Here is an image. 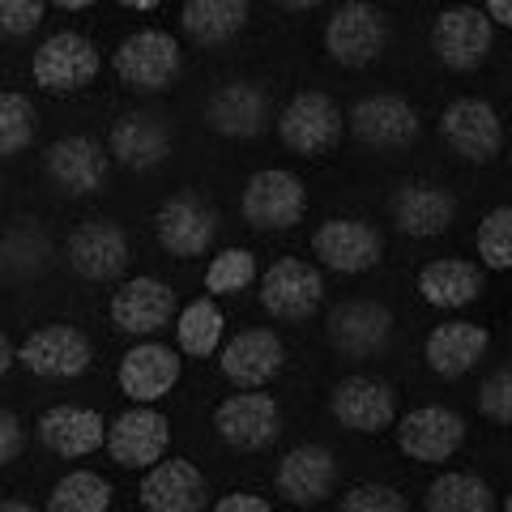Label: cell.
I'll use <instances>...</instances> for the list:
<instances>
[{
    "instance_id": "6da1fadb",
    "label": "cell",
    "mask_w": 512,
    "mask_h": 512,
    "mask_svg": "<svg viewBox=\"0 0 512 512\" xmlns=\"http://www.w3.org/2000/svg\"><path fill=\"white\" fill-rule=\"evenodd\" d=\"M111 69L128 90L167 94L184 73V43L163 26H141L120 39V47L111 52Z\"/></svg>"
},
{
    "instance_id": "7a4b0ae2",
    "label": "cell",
    "mask_w": 512,
    "mask_h": 512,
    "mask_svg": "<svg viewBox=\"0 0 512 512\" xmlns=\"http://www.w3.org/2000/svg\"><path fill=\"white\" fill-rule=\"evenodd\" d=\"M393 43L389 13L372 0H342L325 18V56L342 69H367Z\"/></svg>"
},
{
    "instance_id": "3957f363",
    "label": "cell",
    "mask_w": 512,
    "mask_h": 512,
    "mask_svg": "<svg viewBox=\"0 0 512 512\" xmlns=\"http://www.w3.org/2000/svg\"><path fill=\"white\" fill-rule=\"evenodd\" d=\"M278 141L299 158H320L338 150L346 133V111L329 90H295L282 111H274Z\"/></svg>"
},
{
    "instance_id": "277c9868",
    "label": "cell",
    "mask_w": 512,
    "mask_h": 512,
    "mask_svg": "<svg viewBox=\"0 0 512 512\" xmlns=\"http://www.w3.org/2000/svg\"><path fill=\"white\" fill-rule=\"evenodd\" d=\"M239 218L252 231H265V235L295 231L308 218V184L286 167L252 171L244 180V192H239Z\"/></svg>"
},
{
    "instance_id": "5b68a950",
    "label": "cell",
    "mask_w": 512,
    "mask_h": 512,
    "mask_svg": "<svg viewBox=\"0 0 512 512\" xmlns=\"http://www.w3.org/2000/svg\"><path fill=\"white\" fill-rule=\"evenodd\" d=\"M99 73H103V52L82 30H56L30 52V77H35L39 90L56 94V99L82 94L86 86H94Z\"/></svg>"
},
{
    "instance_id": "8992f818",
    "label": "cell",
    "mask_w": 512,
    "mask_h": 512,
    "mask_svg": "<svg viewBox=\"0 0 512 512\" xmlns=\"http://www.w3.org/2000/svg\"><path fill=\"white\" fill-rule=\"evenodd\" d=\"M440 141L448 154H457L470 167H487L504 154V116L495 111V103L478 99V94H457L440 111Z\"/></svg>"
},
{
    "instance_id": "52a82bcc",
    "label": "cell",
    "mask_w": 512,
    "mask_h": 512,
    "mask_svg": "<svg viewBox=\"0 0 512 512\" xmlns=\"http://www.w3.org/2000/svg\"><path fill=\"white\" fill-rule=\"evenodd\" d=\"M256 299H261L265 316L282 320V325H303L325 308V269L303 256H282L256 278Z\"/></svg>"
},
{
    "instance_id": "ba28073f",
    "label": "cell",
    "mask_w": 512,
    "mask_h": 512,
    "mask_svg": "<svg viewBox=\"0 0 512 512\" xmlns=\"http://www.w3.org/2000/svg\"><path fill=\"white\" fill-rule=\"evenodd\" d=\"M402 406V393H397L393 380L372 376V372H350L329 389V414L342 431H355V436H384L397 423V410Z\"/></svg>"
},
{
    "instance_id": "9c48e42d",
    "label": "cell",
    "mask_w": 512,
    "mask_h": 512,
    "mask_svg": "<svg viewBox=\"0 0 512 512\" xmlns=\"http://www.w3.org/2000/svg\"><path fill=\"white\" fill-rule=\"evenodd\" d=\"M346 128L359 146L393 154V150H410L414 141L423 137V111L414 107L406 94L376 90V94H363V99L346 111Z\"/></svg>"
},
{
    "instance_id": "30bf717a",
    "label": "cell",
    "mask_w": 512,
    "mask_h": 512,
    "mask_svg": "<svg viewBox=\"0 0 512 512\" xmlns=\"http://www.w3.org/2000/svg\"><path fill=\"white\" fill-rule=\"evenodd\" d=\"M205 128L227 141H256L274 128V99L269 86L256 77H231L205 94Z\"/></svg>"
},
{
    "instance_id": "8fae6325",
    "label": "cell",
    "mask_w": 512,
    "mask_h": 512,
    "mask_svg": "<svg viewBox=\"0 0 512 512\" xmlns=\"http://www.w3.org/2000/svg\"><path fill=\"white\" fill-rule=\"evenodd\" d=\"M218 210L201 197L197 188H180L154 210V239L158 248L175 261H192V256H210L218 244Z\"/></svg>"
},
{
    "instance_id": "7c38bea8",
    "label": "cell",
    "mask_w": 512,
    "mask_h": 512,
    "mask_svg": "<svg viewBox=\"0 0 512 512\" xmlns=\"http://www.w3.org/2000/svg\"><path fill=\"white\" fill-rule=\"evenodd\" d=\"M282 427H286V414H282L274 393L239 389L214 406L218 440L227 448H235V453H261V448H269L282 436Z\"/></svg>"
},
{
    "instance_id": "4fadbf2b",
    "label": "cell",
    "mask_w": 512,
    "mask_h": 512,
    "mask_svg": "<svg viewBox=\"0 0 512 512\" xmlns=\"http://www.w3.org/2000/svg\"><path fill=\"white\" fill-rule=\"evenodd\" d=\"M18 363L39 380H77L94 367V342L86 338V329L47 320L22 338Z\"/></svg>"
},
{
    "instance_id": "5bb4252c",
    "label": "cell",
    "mask_w": 512,
    "mask_h": 512,
    "mask_svg": "<svg viewBox=\"0 0 512 512\" xmlns=\"http://www.w3.org/2000/svg\"><path fill=\"white\" fill-rule=\"evenodd\" d=\"M397 448H402L406 461H419V466H444L461 453L466 444V419L453 410V406H440V402H427V406H414L406 414H397Z\"/></svg>"
},
{
    "instance_id": "9a60e30c",
    "label": "cell",
    "mask_w": 512,
    "mask_h": 512,
    "mask_svg": "<svg viewBox=\"0 0 512 512\" xmlns=\"http://www.w3.org/2000/svg\"><path fill=\"white\" fill-rule=\"evenodd\" d=\"M495 26L478 5H448L431 22V52L448 73H478L491 60Z\"/></svg>"
},
{
    "instance_id": "2e32d148",
    "label": "cell",
    "mask_w": 512,
    "mask_h": 512,
    "mask_svg": "<svg viewBox=\"0 0 512 512\" xmlns=\"http://www.w3.org/2000/svg\"><path fill=\"white\" fill-rule=\"evenodd\" d=\"M312 256L320 269L329 274H342V278H355V274H372V269L384 261V235L363 218H325L320 227L312 231Z\"/></svg>"
},
{
    "instance_id": "e0dca14e",
    "label": "cell",
    "mask_w": 512,
    "mask_h": 512,
    "mask_svg": "<svg viewBox=\"0 0 512 512\" xmlns=\"http://www.w3.org/2000/svg\"><path fill=\"white\" fill-rule=\"evenodd\" d=\"M128 261H133V244L116 218H86L64 239V265L86 282H120Z\"/></svg>"
},
{
    "instance_id": "ac0fdd59",
    "label": "cell",
    "mask_w": 512,
    "mask_h": 512,
    "mask_svg": "<svg viewBox=\"0 0 512 512\" xmlns=\"http://www.w3.org/2000/svg\"><path fill=\"white\" fill-rule=\"evenodd\" d=\"M393 329H397V316L389 303H380V299H346L325 320L329 346L338 350L342 359H355V363L380 359L393 342Z\"/></svg>"
},
{
    "instance_id": "d6986e66",
    "label": "cell",
    "mask_w": 512,
    "mask_h": 512,
    "mask_svg": "<svg viewBox=\"0 0 512 512\" xmlns=\"http://www.w3.org/2000/svg\"><path fill=\"white\" fill-rule=\"evenodd\" d=\"M175 312H180V299H175L171 282L154 278V274H137L124 278L107 299V316L111 325L128 338H158L163 329H171Z\"/></svg>"
},
{
    "instance_id": "ffe728a7",
    "label": "cell",
    "mask_w": 512,
    "mask_h": 512,
    "mask_svg": "<svg viewBox=\"0 0 512 512\" xmlns=\"http://www.w3.org/2000/svg\"><path fill=\"white\" fill-rule=\"evenodd\" d=\"M103 448L120 470H150L171 448V419L158 406H128L116 419H107Z\"/></svg>"
},
{
    "instance_id": "44dd1931",
    "label": "cell",
    "mask_w": 512,
    "mask_h": 512,
    "mask_svg": "<svg viewBox=\"0 0 512 512\" xmlns=\"http://www.w3.org/2000/svg\"><path fill=\"white\" fill-rule=\"evenodd\" d=\"M180 376H184L180 350L158 342V338L133 342L120 355V367H116V384L133 406H158L175 384H180Z\"/></svg>"
},
{
    "instance_id": "7402d4cb",
    "label": "cell",
    "mask_w": 512,
    "mask_h": 512,
    "mask_svg": "<svg viewBox=\"0 0 512 512\" xmlns=\"http://www.w3.org/2000/svg\"><path fill=\"white\" fill-rule=\"evenodd\" d=\"M43 167H47V180H52L60 192H69V197H94V192H103L111 180L107 146L86 137V133L56 137L43 154Z\"/></svg>"
},
{
    "instance_id": "603a6c76",
    "label": "cell",
    "mask_w": 512,
    "mask_h": 512,
    "mask_svg": "<svg viewBox=\"0 0 512 512\" xmlns=\"http://www.w3.org/2000/svg\"><path fill=\"white\" fill-rule=\"evenodd\" d=\"M457 192L431 180H402L389 197V218L393 227L410 239H440L457 222Z\"/></svg>"
},
{
    "instance_id": "cb8c5ba5",
    "label": "cell",
    "mask_w": 512,
    "mask_h": 512,
    "mask_svg": "<svg viewBox=\"0 0 512 512\" xmlns=\"http://www.w3.org/2000/svg\"><path fill=\"white\" fill-rule=\"evenodd\" d=\"M137 504L146 512H201L210 504V483H205L197 461L163 457L150 470H141Z\"/></svg>"
},
{
    "instance_id": "d4e9b609",
    "label": "cell",
    "mask_w": 512,
    "mask_h": 512,
    "mask_svg": "<svg viewBox=\"0 0 512 512\" xmlns=\"http://www.w3.org/2000/svg\"><path fill=\"white\" fill-rule=\"evenodd\" d=\"M218 367L235 389H265L269 380L282 376L286 367V342L274 329H239L235 338L218 346Z\"/></svg>"
},
{
    "instance_id": "484cf974",
    "label": "cell",
    "mask_w": 512,
    "mask_h": 512,
    "mask_svg": "<svg viewBox=\"0 0 512 512\" xmlns=\"http://www.w3.org/2000/svg\"><path fill=\"white\" fill-rule=\"evenodd\" d=\"M333 487H338V457L325 444H295L274 470V491L291 508L325 504Z\"/></svg>"
},
{
    "instance_id": "4316f807",
    "label": "cell",
    "mask_w": 512,
    "mask_h": 512,
    "mask_svg": "<svg viewBox=\"0 0 512 512\" xmlns=\"http://www.w3.org/2000/svg\"><path fill=\"white\" fill-rule=\"evenodd\" d=\"M103 146L111 154V167L154 171V167H163L171 154V128L163 116L137 107V111H124V116L111 120V133Z\"/></svg>"
},
{
    "instance_id": "83f0119b",
    "label": "cell",
    "mask_w": 512,
    "mask_h": 512,
    "mask_svg": "<svg viewBox=\"0 0 512 512\" xmlns=\"http://www.w3.org/2000/svg\"><path fill=\"white\" fill-rule=\"evenodd\" d=\"M35 436H39V444H43L52 457L82 461V457H90V453H99V448H103L107 419H103V414L94 410V406L60 402V406H52V410L39 414Z\"/></svg>"
},
{
    "instance_id": "f1b7e54d",
    "label": "cell",
    "mask_w": 512,
    "mask_h": 512,
    "mask_svg": "<svg viewBox=\"0 0 512 512\" xmlns=\"http://www.w3.org/2000/svg\"><path fill=\"white\" fill-rule=\"evenodd\" d=\"M487 350H491V329L453 316V320H440V325L427 333L423 359L440 380H461L487 359Z\"/></svg>"
},
{
    "instance_id": "f546056e",
    "label": "cell",
    "mask_w": 512,
    "mask_h": 512,
    "mask_svg": "<svg viewBox=\"0 0 512 512\" xmlns=\"http://www.w3.org/2000/svg\"><path fill=\"white\" fill-rule=\"evenodd\" d=\"M414 286H419V295L431 303V308L461 312L483 295V269L474 261H466V256H436V261H427L419 269Z\"/></svg>"
},
{
    "instance_id": "4dcf8cb0",
    "label": "cell",
    "mask_w": 512,
    "mask_h": 512,
    "mask_svg": "<svg viewBox=\"0 0 512 512\" xmlns=\"http://www.w3.org/2000/svg\"><path fill=\"white\" fill-rule=\"evenodd\" d=\"M252 18V0H184L180 30L197 47H227L244 35Z\"/></svg>"
},
{
    "instance_id": "1f68e13d",
    "label": "cell",
    "mask_w": 512,
    "mask_h": 512,
    "mask_svg": "<svg viewBox=\"0 0 512 512\" xmlns=\"http://www.w3.org/2000/svg\"><path fill=\"white\" fill-rule=\"evenodd\" d=\"M52 235L43 231V222L35 218H13L0 231V278L9 282H30L52 265Z\"/></svg>"
},
{
    "instance_id": "d6a6232c",
    "label": "cell",
    "mask_w": 512,
    "mask_h": 512,
    "mask_svg": "<svg viewBox=\"0 0 512 512\" xmlns=\"http://www.w3.org/2000/svg\"><path fill=\"white\" fill-rule=\"evenodd\" d=\"M175 329V350L188 359H214L218 346H222V333H227V316H222L218 299L201 295V299H188L180 312L171 320Z\"/></svg>"
},
{
    "instance_id": "836d02e7",
    "label": "cell",
    "mask_w": 512,
    "mask_h": 512,
    "mask_svg": "<svg viewBox=\"0 0 512 512\" xmlns=\"http://www.w3.org/2000/svg\"><path fill=\"white\" fill-rule=\"evenodd\" d=\"M427 512H495V487L474 470H444L423 495Z\"/></svg>"
},
{
    "instance_id": "e575fe53",
    "label": "cell",
    "mask_w": 512,
    "mask_h": 512,
    "mask_svg": "<svg viewBox=\"0 0 512 512\" xmlns=\"http://www.w3.org/2000/svg\"><path fill=\"white\" fill-rule=\"evenodd\" d=\"M111 478L99 470H69L64 478H56L52 495H47L43 512H111Z\"/></svg>"
},
{
    "instance_id": "d590c367",
    "label": "cell",
    "mask_w": 512,
    "mask_h": 512,
    "mask_svg": "<svg viewBox=\"0 0 512 512\" xmlns=\"http://www.w3.org/2000/svg\"><path fill=\"white\" fill-rule=\"evenodd\" d=\"M205 295L210 299H227V295H244L248 286L256 282V252L252 248H222L210 256V265H205Z\"/></svg>"
},
{
    "instance_id": "8d00e7d4",
    "label": "cell",
    "mask_w": 512,
    "mask_h": 512,
    "mask_svg": "<svg viewBox=\"0 0 512 512\" xmlns=\"http://www.w3.org/2000/svg\"><path fill=\"white\" fill-rule=\"evenodd\" d=\"M39 128V111L22 90H0V158H18L30 150Z\"/></svg>"
},
{
    "instance_id": "74e56055",
    "label": "cell",
    "mask_w": 512,
    "mask_h": 512,
    "mask_svg": "<svg viewBox=\"0 0 512 512\" xmlns=\"http://www.w3.org/2000/svg\"><path fill=\"white\" fill-rule=\"evenodd\" d=\"M474 252L495 274H508L512 269V210L508 205H495V210L483 214V222L474 231Z\"/></svg>"
},
{
    "instance_id": "f35d334b",
    "label": "cell",
    "mask_w": 512,
    "mask_h": 512,
    "mask_svg": "<svg viewBox=\"0 0 512 512\" xmlns=\"http://www.w3.org/2000/svg\"><path fill=\"white\" fill-rule=\"evenodd\" d=\"M338 512H410V500L393 483H355L342 491Z\"/></svg>"
},
{
    "instance_id": "ab89813d",
    "label": "cell",
    "mask_w": 512,
    "mask_h": 512,
    "mask_svg": "<svg viewBox=\"0 0 512 512\" xmlns=\"http://www.w3.org/2000/svg\"><path fill=\"white\" fill-rule=\"evenodd\" d=\"M478 414L495 427L512 423V372L508 367H495V372L478 384Z\"/></svg>"
},
{
    "instance_id": "60d3db41",
    "label": "cell",
    "mask_w": 512,
    "mask_h": 512,
    "mask_svg": "<svg viewBox=\"0 0 512 512\" xmlns=\"http://www.w3.org/2000/svg\"><path fill=\"white\" fill-rule=\"evenodd\" d=\"M47 18V0H0V39L35 35Z\"/></svg>"
},
{
    "instance_id": "b9f144b4",
    "label": "cell",
    "mask_w": 512,
    "mask_h": 512,
    "mask_svg": "<svg viewBox=\"0 0 512 512\" xmlns=\"http://www.w3.org/2000/svg\"><path fill=\"white\" fill-rule=\"evenodd\" d=\"M26 448V427L9 406H0V470L13 466Z\"/></svg>"
},
{
    "instance_id": "7bdbcfd3",
    "label": "cell",
    "mask_w": 512,
    "mask_h": 512,
    "mask_svg": "<svg viewBox=\"0 0 512 512\" xmlns=\"http://www.w3.org/2000/svg\"><path fill=\"white\" fill-rule=\"evenodd\" d=\"M210 512H274V504L256 491H227L210 504Z\"/></svg>"
},
{
    "instance_id": "ee69618b",
    "label": "cell",
    "mask_w": 512,
    "mask_h": 512,
    "mask_svg": "<svg viewBox=\"0 0 512 512\" xmlns=\"http://www.w3.org/2000/svg\"><path fill=\"white\" fill-rule=\"evenodd\" d=\"M478 9L487 13V22H491L495 30H508V26H512V0H483Z\"/></svg>"
},
{
    "instance_id": "f6af8a7d",
    "label": "cell",
    "mask_w": 512,
    "mask_h": 512,
    "mask_svg": "<svg viewBox=\"0 0 512 512\" xmlns=\"http://www.w3.org/2000/svg\"><path fill=\"white\" fill-rule=\"evenodd\" d=\"M13 363H18V346H13V338H9L5 329H0V376H5Z\"/></svg>"
},
{
    "instance_id": "bcb514c9",
    "label": "cell",
    "mask_w": 512,
    "mask_h": 512,
    "mask_svg": "<svg viewBox=\"0 0 512 512\" xmlns=\"http://www.w3.org/2000/svg\"><path fill=\"white\" fill-rule=\"evenodd\" d=\"M0 512H43V508L22 500V495H9V500H0Z\"/></svg>"
},
{
    "instance_id": "7dc6e473",
    "label": "cell",
    "mask_w": 512,
    "mask_h": 512,
    "mask_svg": "<svg viewBox=\"0 0 512 512\" xmlns=\"http://www.w3.org/2000/svg\"><path fill=\"white\" fill-rule=\"evenodd\" d=\"M120 9H133V13H154L158 5H167V0H116Z\"/></svg>"
},
{
    "instance_id": "c3c4849f",
    "label": "cell",
    "mask_w": 512,
    "mask_h": 512,
    "mask_svg": "<svg viewBox=\"0 0 512 512\" xmlns=\"http://www.w3.org/2000/svg\"><path fill=\"white\" fill-rule=\"evenodd\" d=\"M47 5H56V9H64V13H82V9H94L99 0H47Z\"/></svg>"
},
{
    "instance_id": "681fc988",
    "label": "cell",
    "mask_w": 512,
    "mask_h": 512,
    "mask_svg": "<svg viewBox=\"0 0 512 512\" xmlns=\"http://www.w3.org/2000/svg\"><path fill=\"white\" fill-rule=\"evenodd\" d=\"M278 9H291V13H308V9H316V5H325V0H274Z\"/></svg>"
},
{
    "instance_id": "f907efd6",
    "label": "cell",
    "mask_w": 512,
    "mask_h": 512,
    "mask_svg": "<svg viewBox=\"0 0 512 512\" xmlns=\"http://www.w3.org/2000/svg\"><path fill=\"white\" fill-rule=\"evenodd\" d=\"M500 512H512V500H504V504H500Z\"/></svg>"
}]
</instances>
